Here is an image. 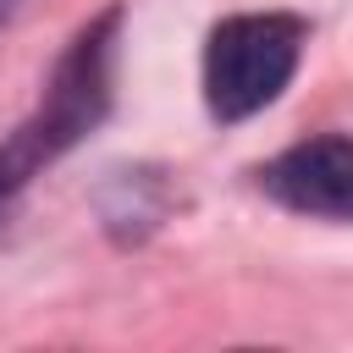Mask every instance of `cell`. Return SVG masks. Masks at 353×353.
<instances>
[{"label":"cell","mask_w":353,"mask_h":353,"mask_svg":"<svg viewBox=\"0 0 353 353\" xmlns=\"http://www.w3.org/2000/svg\"><path fill=\"white\" fill-rule=\"evenodd\" d=\"M303 22L287 11L226 17L210 28L204 44V105L215 121H243L265 110L298 72Z\"/></svg>","instance_id":"cell-1"},{"label":"cell","mask_w":353,"mask_h":353,"mask_svg":"<svg viewBox=\"0 0 353 353\" xmlns=\"http://www.w3.org/2000/svg\"><path fill=\"white\" fill-rule=\"evenodd\" d=\"M116 28H121V11L110 6V11L94 17V22L66 44V55L55 61L39 110L11 132V149L22 154L28 171L61 160L83 132H94V127L105 121V110H110V66H116Z\"/></svg>","instance_id":"cell-2"},{"label":"cell","mask_w":353,"mask_h":353,"mask_svg":"<svg viewBox=\"0 0 353 353\" xmlns=\"http://www.w3.org/2000/svg\"><path fill=\"white\" fill-rule=\"evenodd\" d=\"M259 188L298 210V215H331L353 221V138H309L276 154L259 171Z\"/></svg>","instance_id":"cell-3"},{"label":"cell","mask_w":353,"mask_h":353,"mask_svg":"<svg viewBox=\"0 0 353 353\" xmlns=\"http://www.w3.org/2000/svg\"><path fill=\"white\" fill-rule=\"evenodd\" d=\"M28 176H33V171H28V165H22V154L6 143V149H0V215H6V204L17 199V188H22Z\"/></svg>","instance_id":"cell-4"},{"label":"cell","mask_w":353,"mask_h":353,"mask_svg":"<svg viewBox=\"0 0 353 353\" xmlns=\"http://www.w3.org/2000/svg\"><path fill=\"white\" fill-rule=\"evenodd\" d=\"M17 11H22V0H0V28H6V22L17 17Z\"/></svg>","instance_id":"cell-5"}]
</instances>
